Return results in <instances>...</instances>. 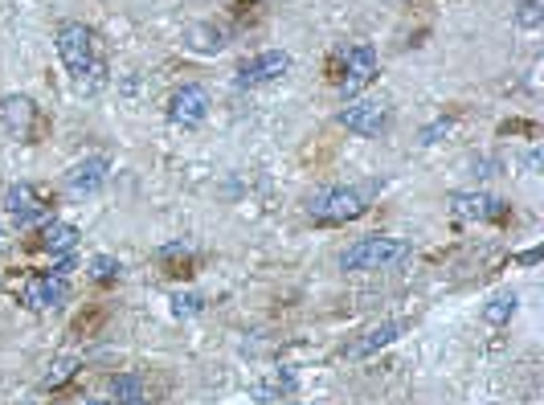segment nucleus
I'll return each instance as SVG.
<instances>
[{
    "label": "nucleus",
    "instance_id": "7ed1b4c3",
    "mask_svg": "<svg viewBox=\"0 0 544 405\" xmlns=\"http://www.w3.org/2000/svg\"><path fill=\"white\" fill-rule=\"evenodd\" d=\"M365 209H369V193L348 189V185H336V189H324V193L311 197L307 217H311L315 225H348V221H356Z\"/></svg>",
    "mask_w": 544,
    "mask_h": 405
},
{
    "label": "nucleus",
    "instance_id": "423d86ee",
    "mask_svg": "<svg viewBox=\"0 0 544 405\" xmlns=\"http://www.w3.org/2000/svg\"><path fill=\"white\" fill-rule=\"evenodd\" d=\"M5 213H9L13 225L29 230V225L50 217V201L37 193V185H25V180H21V185H9V193H5Z\"/></svg>",
    "mask_w": 544,
    "mask_h": 405
},
{
    "label": "nucleus",
    "instance_id": "dca6fc26",
    "mask_svg": "<svg viewBox=\"0 0 544 405\" xmlns=\"http://www.w3.org/2000/svg\"><path fill=\"white\" fill-rule=\"evenodd\" d=\"M516 307H520V295H516V291H495V295L483 303V320L495 324V328H504L512 315H516Z\"/></svg>",
    "mask_w": 544,
    "mask_h": 405
},
{
    "label": "nucleus",
    "instance_id": "4468645a",
    "mask_svg": "<svg viewBox=\"0 0 544 405\" xmlns=\"http://www.w3.org/2000/svg\"><path fill=\"white\" fill-rule=\"evenodd\" d=\"M401 332H405V324H401V320H385V324L369 328L356 344H348V356H369V352H377V348H389Z\"/></svg>",
    "mask_w": 544,
    "mask_h": 405
},
{
    "label": "nucleus",
    "instance_id": "9d476101",
    "mask_svg": "<svg viewBox=\"0 0 544 405\" xmlns=\"http://www.w3.org/2000/svg\"><path fill=\"white\" fill-rule=\"evenodd\" d=\"M107 172H111V160L107 156H90L82 164H74L66 172V193L70 197H90V193H99L107 185Z\"/></svg>",
    "mask_w": 544,
    "mask_h": 405
},
{
    "label": "nucleus",
    "instance_id": "4be33fe9",
    "mask_svg": "<svg viewBox=\"0 0 544 405\" xmlns=\"http://www.w3.org/2000/svg\"><path fill=\"white\" fill-rule=\"evenodd\" d=\"M512 17H516L520 29H540L544 25V5H540V0H520Z\"/></svg>",
    "mask_w": 544,
    "mask_h": 405
},
{
    "label": "nucleus",
    "instance_id": "6e6552de",
    "mask_svg": "<svg viewBox=\"0 0 544 405\" xmlns=\"http://www.w3.org/2000/svg\"><path fill=\"white\" fill-rule=\"evenodd\" d=\"M450 213L459 221H504L512 213V205L495 193H455L450 197Z\"/></svg>",
    "mask_w": 544,
    "mask_h": 405
},
{
    "label": "nucleus",
    "instance_id": "f03ea898",
    "mask_svg": "<svg viewBox=\"0 0 544 405\" xmlns=\"http://www.w3.org/2000/svg\"><path fill=\"white\" fill-rule=\"evenodd\" d=\"M414 254V246L405 238H389V234H373V238H360L340 254L344 270H389L397 262H405Z\"/></svg>",
    "mask_w": 544,
    "mask_h": 405
},
{
    "label": "nucleus",
    "instance_id": "6ab92c4d",
    "mask_svg": "<svg viewBox=\"0 0 544 405\" xmlns=\"http://www.w3.org/2000/svg\"><path fill=\"white\" fill-rule=\"evenodd\" d=\"M119 258H111V254H95V258H90L86 262V279L90 283H115L119 279Z\"/></svg>",
    "mask_w": 544,
    "mask_h": 405
},
{
    "label": "nucleus",
    "instance_id": "2eb2a0df",
    "mask_svg": "<svg viewBox=\"0 0 544 405\" xmlns=\"http://www.w3.org/2000/svg\"><path fill=\"white\" fill-rule=\"evenodd\" d=\"M291 389H295V373H291V369H275L270 377H262V381L250 385V397H254V401H279V397H287Z\"/></svg>",
    "mask_w": 544,
    "mask_h": 405
},
{
    "label": "nucleus",
    "instance_id": "a211bd4d",
    "mask_svg": "<svg viewBox=\"0 0 544 405\" xmlns=\"http://www.w3.org/2000/svg\"><path fill=\"white\" fill-rule=\"evenodd\" d=\"M74 377H78V356H58L54 365H50V373L41 377V389H62Z\"/></svg>",
    "mask_w": 544,
    "mask_h": 405
},
{
    "label": "nucleus",
    "instance_id": "aec40b11",
    "mask_svg": "<svg viewBox=\"0 0 544 405\" xmlns=\"http://www.w3.org/2000/svg\"><path fill=\"white\" fill-rule=\"evenodd\" d=\"M111 393H115V401H119V405L148 401V393H144V381H140V377H115V381H111Z\"/></svg>",
    "mask_w": 544,
    "mask_h": 405
},
{
    "label": "nucleus",
    "instance_id": "39448f33",
    "mask_svg": "<svg viewBox=\"0 0 544 405\" xmlns=\"http://www.w3.org/2000/svg\"><path fill=\"white\" fill-rule=\"evenodd\" d=\"M205 115H209V90L201 82H185L172 90V99H168L172 127H197V123H205Z\"/></svg>",
    "mask_w": 544,
    "mask_h": 405
},
{
    "label": "nucleus",
    "instance_id": "20e7f679",
    "mask_svg": "<svg viewBox=\"0 0 544 405\" xmlns=\"http://www.w3.org/2000/svg\"><path fill=\"white\" fill-rule=\"evenodd\" d=\"M340 95L344 99H352V95H360L373 78H377V50L373 45H365V41H356V45H348V50L340 54Z\"/></svg>",
    "mask_w": 544,
    "mask_h": 405
},
{
    "label": "nucleus",
    "instance_id": "f8f14e48",
    "mask_svg": "<svg viewBox=\"0 0 544 405\" xmlns=\"http://www.w3.org/2000/svg\"><path fill=\"white\" fill-rule=\"evenodd\" d=\"M0 123L9 127L13 140H29V135H33V123H37L33 99H25V95H5V99H0Z\"/></svg>",
    "mask_w": 544,
    "mask_h": 405
},
{
    "label": "nucleus",
    "instance_id": "f257e3e1",
    "mask_svg": "<svg viewBox=\"0 0 544 405\" xmlns=\"http://www.w3.org/2000/svg\"><path fill=\"white\" fill-rule=\"evenodd\" d=\"M58 58L66 74L78 82V90H99L103 86V62L95 54V33L78 21H66L58 29Z\"/></svg>",
    "mask_w": 544,
    "mask_h": 405
},
{
    "label": "nucleus",
    "instance_id": "0eeeda50",
    "mask_svg": "<svg viewBox=\"0 0 544 405\" xmlns=\"http://www.w3.org/2000/svg\"><path fill=\"white\" fill-rule=\"evenodd\" d=\"M66 299H70V283H66V275H54V270L50 275H29L21 287V303L29 311H54Z\"/></svg>",
    "mask_w": 544,
    "mask_h": 405
},
{
    "label": "nucleus",
    "instance_id": "ddd939ff",
    "mask_svg": "<svg viewBox=\"0 0 544 405\" xmlns=\"http://www.w3.org/2000/svg\"><path fill=\"white\" fill-rule=\"evenodd\" d=\"M37 246L45 254H54V258H70L78 250V225H70V221H45Z\"/></svg>",
    "mask_w": 544,
    "mask_h": 405
},
{
    "label": "nucleus",
    "instance_id": "cd10ccee",
    "mask_svg": "<svg viewBox=\"0 0 544 405\" xmlns=\"http://www.w3.org/2000/svg\"><path fill=\"white\" fill-rule=\"evenodd\" d=\"M291 405H299V401H291Z\"/></svg>",
    "mask_w": 544,
    "mask_h": 405
},
{
    "label": "nucleus",
    "instance_id": "9b49d317",
    "mask_svg": "<svg viewBox=\"0 0 544 405\" xmlns=\"http://www.w3.org/2000/svg\"><path fill=\"white\" fill-rule=\"evenodd\" d=\"M389 123V107L385 103H352L348 111H340V127H348L352 135H365V140H373V135H381Z\"/></svg>",
    "mask_w": 544,
    "mask_h": 405
},
{
    "label": "nucleus",
    "instance_id": "5701e85b",
    "mask_svg": "<svg viewBox=\"0 0 544 405\" xmlns=\"http://www.w3.org/2000/svg\"><path fill=\"white\" fill-rule=\"evenodd\" d=\"M172 311L180 315V320H185V315H201V311H205V299H201L197 291H176V295H172Z\"/></svg>",
    "mask_w": 544,
    "mask_h": 405
},
{
    "label": "nucleus",
    "instance_id": "bb28decb",
    "mask_svg": "<svg viewBox=\"0 0 544 405\" xmlns=\"http://www.w3.org/2000/svg\"><path fill=\"white\" fill-rule=\"evenodd\" d=\"M536 168H540V148L528 152V172H536Z\"/></svg>",
    "mask_w": 544,
    "mask_h": 405
},
{
    "label": "nucleus",
    "instance_id": "b1692460",
    "mask_svg": "<svg viewBox=\"0 0 544 405\" xmlns=\"http://www.w3.org/2000/svg\"><path fill=\"white\" fill-rule=\"evenodd\" d=\"M450 127H455V123H450V119H438L434 127H426V131H422V144H438V135H446Z\"/></svg>",
    "mask_w": 544,
    "mask_h": 405
},
{
    "label": "nucleus",
    "instance_id": "f3484780",
    "mask_svg": "<svg viewBox=\"0 0 544 405\" xmlns=\"http://www.w3.org/2000/svg\"><path fill=\"white\" fill-rule=\"evenodd\" d=\"M164 266H168V275H189V262H193V250L185 246V242H168V246H160V254H156Z\"/></svg>",
    "mask_w": 544,
    "mask_h": 405
},
{
    "label": "nucleus",
    "instance_id": "1a4fd4ad",
    "mask_svg": "<svg viewBox=\"0 0 544 405\" xmlns=\"http://www.w3.org/2000/svg\"><path fill=\"white\" fill-rule=\"evenodd\" d=\"M291 70V54H283V50H266V54H258L254 62H246L242 70H238V90H254V86H270V82H279L283 74Z\"/></svg>",
    "mask_w": 544,
    "mask_h": 405
},
{
    "label": "nucleus",
    "instance_id": "393cba45",
    "mask_svg": "<svg viewBox=\"0 0 544 405\" xmlns=\"http://www.w3.org/2000/svg\"><path fill=\"white\" fill-rule=\"evenodd\" d=\"M516 262H520V266H536V262H540V250H524Z\"/></svg>",
    "mask_w": 544,
    "mask_h": 405
},
{
    "label": "nucleus",
    "instance_id": "a878e982",
    "mask_svg": "<svg viewBox=\"0 0 544 405\" xmlns=\"http://www.w3.org/2000/svg\"><path fill=\"white\" fill-rule=\"evenodd\" d=\"M82 405H119V401H103V397H90V401H82ZM135 405H152V401H135Z\"/></svg>",
    "mask_w": 544,
    "mask_h": 405
},
{
    "label": "nucleus",
    "instance_id": "412c9836",
    "mask_svg": "<svg viewBox=\"0 0 544 405\" xmlns=\"http://www.w3.org/2000/svg\"><path fill=\"white\" fill-rule=\"evenodd\" d=\"M193 45L201 54H217V50H225V29H217V25H197L193 29Z\"/></svg>",
    "mask_w": 544,
    "mask_h": 405
}]
</instances>
